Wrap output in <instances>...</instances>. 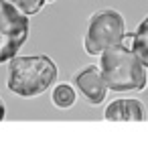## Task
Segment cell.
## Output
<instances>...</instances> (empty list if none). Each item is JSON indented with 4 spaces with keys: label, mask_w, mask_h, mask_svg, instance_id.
I'll return each instance as SVG.
<instances>
[{
    "label": "cell",
    "mask_w": 148,
    "mask_h": 148,
    "mask_svg": "<svg viewBox=\"0 0 148 148\" xmlns=\"http://www.w3.org/2000/svg\"><path fill=\"white\" fill-rule=\"evenodd\" d=\"M59 77L57 63L47 55H14L8 63L6 87L21 97H37L49 91Z\"/></svg>",
    "instance_id": "1"
},
{
    "label": "cell",
    "mask_w": 148,
    "mask_h": 148,
    "mask_svg": "<svg viewBox=\"0 0 148 148\" xmlns=\"http://www.w3.org/2000/svg\"><path fill=\"white\" fill-rule=\"evenodd\" d=\"M99 71L112 91H144L148 85L146 67L130 45L118 43L101 51Z\"/></svg>",
    "instance_id": "2"
},
{
    "label": "cell",
    "mask_w": 148,
    "mask_h": 148,
    "mask_svg": "<svg viewBox=\"0 0 148 148\" xmlns=\"http://www.w3.org/2000/svg\"><path fill=\"white\" fill-rule=\"evenodd\" d=\"M126 21L124 16L114 8L95 10L87 18L85 35H83V47L87 55L99 57L101 51H106L112 45L126 41Z\"/></svg>",
    "instance_id": "3"
},
{
    "label": "cell",
    "mask_w": 148,
    "mask_h": 148,
    "mask_svg": "<svg viewBox=\"0 0 148 148\" xmlns=\"http://www.w3.org/2000/svg\"><path fill=\"white\" fill-rule=\"evenodd\" d=\"M29 37V18L8 0H0V63L18 55Z\"/></svg>",
    "instance_id": "4"
},
{
    "label": "cell",
    "mask_w": 148,
    "mask_h": 148,
    "mask_svg": "<svg viewBox=\"0 0 148 148\" xmlns=\"http://www.w3.org/2000/svg\"><path fill=\"white\" fill-rule=\"evenodd\" d=\"M77 91L91 103V106H99L106 101V95H108V85L103 81V75L99 71V65H87L83 67L81 71L75 73V79H73Z\"/></svg>",
    "instance_id": "5"
},
{
    "label": "cell",
    "mask_w": 148,
    "mask_h": 148,
    "mask_svg": "<svg viewBox=\"0 0 148 148\" xmlns=\"http://www.w3.org/2000/svg\"><path fill=\"white\" fill-rule=\"evenodd\" d=\"M103 118L108 122H144L146 110L140 99L122 97V99H114L106 106Z\"/></svg>",
    "instance_id": "6"
},
{
    "label": "cell",
    "mask_w": 148,
    "mask_h": 148,
    "mask_svg": "<svg viewBox=\"0 0 148 148\" xmlns=\"http://www.w3.org/2000/svg\"><path fill=\"white\" fill-rule=\"evenodd\" d=\"M128 37H130V47L134 49V53L138 55V59L142 61V65L148 69V16Z\"/></svg>",
    "instance_id": "7"
},
{
    "label": "cell",
    "mask_w": 148,
    "mask_h": 148,
    "mask_svg": "<svg viewBox=\"0 0 148 148\" xmlns=\"http://www.w3.org/2000/svg\"><path fill=\"white\" fill-rule=\"evenodd\" d=\"M75 99H77V93H75V89L69 83H57L53 87V91H51V101L57 108H61V110L71 108L75 103Z\"/></svg>",
    "instance_id": "8"
},
{
    "label": "cell",
    "mask_w": 148,
    "mask_h": 148,
    "mask_svg": "<svg viewBox=\"0 0 148 148\" xmlns=\"http://www.w3.org/2000/svg\"><path fill=\"white\" fill-rule=\"evenodd\" d=\"M8 2L12 6H16L21 12H25L27 16H33L37 12H41V8L49 2H53V0H8Z\"/></svg>",
    "instance_id": "9"
},
{
    "label": "cell",
    "mask_w": 148,
    "mask_h": 148,
    "mask_svg": "<svg viewBox=\"0 0 148 148\" xmlns=\"http://www.w3.org/2000/svg\"><path fill=\"white\" fill-rule=\"evenodd\" d=\"M6 118V108H4V103H2V99H0V122H2Z\"/></svg>",
    "instance_id": "10"
}]
</instances>
